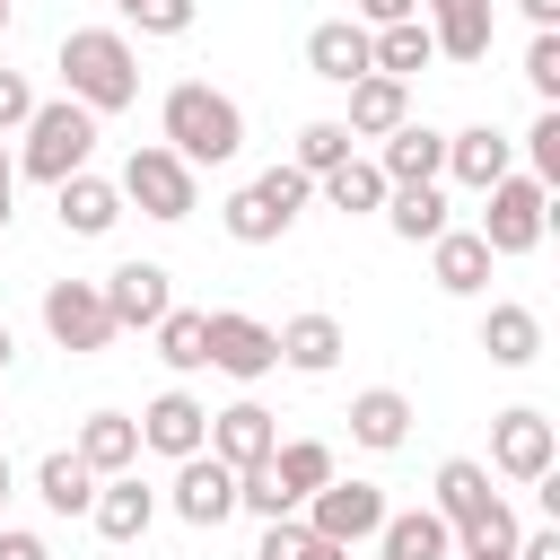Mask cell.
Here are the masks:
<instances>
[{
  "label": "cell",
  "mask_w": 560,
  "mask_h": 560,
  "mask_svg": "<svg viewBox=\"0 0 560 560\" xmlns=\"http://www.w3.org/2000/svg\"><path fill=\"white\" fill-rule=\"evenodd\" d=\"M158 140L201 175V166H228L236 149H245V105L228 96V88H210V79H175L166 96H158Z\"/></svg>",
  "instance_id": "6da1fadb"
},
{
  "label": "cell",
  "mask_w": 560,
  "mask_h": 560,
  "mask_svg": "<svg viewBox=\"0 0 560 560\" xmlns=\"http://www.w3.org/2000/svg\"><path fill=\"white\" fill-rule=\"evenodd\" d=\"M52 70H61V96H70V105H88L96 122H105V114H122V105L140 96V52H131V35H122V26H70V35H61V52H52Z\"/></svg>",
  "instance_id": "7a4b0ae2"
},
{
  "label": "cell",
  "mask_w": 560,
  "mask_h": 560,
  "mask_svg": "<svg viewBox=\"0 0 560 560\" xmlns=\"http://www.w3.org/2000/svg\"><path fill=\"white\" fill-rule=\"evenodd\" d=\"M88 158H96V114L70 105V96H44V105L26 114L18 175H35V184H70V175H88Z\"/></svg>",
  "instance_id": "3957f363"
},
{
  "label": "cell",
  "mask_w": 560,
  "mask_h": 560,
  "mask_svg": "<svg viewBox=\"0 0 560 560\" xmlns=\"http://www.w3.org/2000/svg\"><path fill=\"white\" fill-rule=\"evenodd\" d=\"M114 192H122V210H140V219H158V228H184V219L201 210V175H192L166 140H140V149L122 158Z\"/></svg>",
  "instance_id": "277c9868"
},
{
  "label": "cell",
  "mask_w": 560,
  "mask_h": 560,
  "mask_svg": "<svg viewBox=\"0 0 560 560\" xmlns=\"http://www.w3.org/2000/svg\"><path fill=\"white\" fill-rule=\"evenodd\" d=\"M315 201V184L298 175V166H262L254 184H236L228 192V210H219V228L236 236V245H280L289 228H298V210Z\"/></svg>",
  "instance_id": "5b68a950"
},
{
  "label": "cell",
  "mask_w": 560,
  "mask_h": 560,
  "mask_svg": "<svg viewBox=\"0 0 560 560\" xmlns=\"http://www.w3.org/2000/svg\"><path fill=\"white\" fill-rule=\"evenodd\" d=\"M490 210H481V245H490V262H516V254H534L542 245V228H551V192L534 184V175H499L490 192H481Z\"/></svg>",
  "instance_id": "8992f818"
},
{
  "label": "cell",
  "mask_w": 560,
  "mask_h": 560,
  "mask_svg": "<svg viewBox=\"0 0 560 560\" xmlns=\"http://www.w3.org/2000/svg\"><path fill=\"white\" fill-rule=\"evenodd\" d=\"M298 516H306V534H315V542L359 551V542H376V525H385V490H376V481H359V472H350V481L332 472V481H324Z\"/></svg>",
  "instance_id": "52a82bcc"
},
{
  "label": "cell",
  "mask_w": 560,
  "mask_h": 560,
  "mask_svg": "<svg viewBox=\"0 0 560 560\" xmlns=\"http://www.w3.org/2000/svg\"><path fill=\"white\" fill-rule=\"evenodd\" d=\"M44 332H52L70 359H96V350H114L105 289H96V280H44Z\"/></svg>",
  "instance_id": "ba28073f"
},
{
  "label": "cell",
  "mask_w": 560,
  "mask_h": 560,
  "mask_svg": "<svg viewBox=\"0 0 560 560\" xmlns=\"http://www.w3.org/2000/svg\"><path fill=\"white\" fill-rule=\"evenodd\" d=\"M551 464H560V429H551V411L516 402V411L490 420V472H499V481H542Z\"/></svg>",
  "instance_id": "9c48e42d"
},
{
  "label": "cell",
  "mask_w": 560,
  "mask_h": 560,
  "mask_svg": "<svg viewBox=\"0 0 560 560\" xmlns=\"http://www.w3.org/2000/svg\"><path fill=\"white\" fill-rule=\"evenodd\" d=\"M210 368H219V376H236V385H262V376L280 368L271 324H262V315H245V306H210Z\"/></svg>",
  "instance_id": "30bf717a"
},
{
  "label": "cell",
  "mask_w": 560,
  "mask_h": 560,
  "mask_svg": "<svg viewBox=\"0 0 560 560\" xmlns=\"http://www.w3.org/2000/svg\"><path fill=\"white\" fill-rule=\"evenodd\" d=\"M96 289H105V315H114V332H149V324L175 306V271H166V262H140V254H131V262H114Z\"/></svg>",
  "instance_id": "8fae6325"
},
{
  "label": "cell",
  "mask_w": 560,
  "mask_h": 560,
  "mask_svg": "<svg viewBox=\"0 0 560 560\" xmlns=\"http://www.w3.org/2000/svg\"><path fill=\"white\" fill-rule=\"evenodd\" d=\"M158 499H166V508H175L184 525H201V534H219V525L236 516V472H228L219 455H184V464H175V481H166Z\"/></svg>",
  "instance_id": "7c38bea8"
},
{
  "label": "cell",
  "mask_w": 560,
  "mask_h": 560,
  "mask_svg": "<svg viewBox=\"0 0 560 560\" xmlns=\"http://www.w3.org/2000/svg\"><path fill=\"white\" fill-rule=\"evenodd\" d=\"M201 438H210V402H201V394L166 385L158 402H140V455L184 464V455H201Z\"/></svg>",
  "instance_id": "4fadbf2b"
},
{
  "label": "cell",
  "mask_w": 560,
  "mask_h": 560,
  "mask_svg": "<svg viewBox=\"0 0 560 560\" xmlns=\"http://www.w3.org/2000/svg\"><path fill=\"white\" fill-rule=\"evenodd\" d=\"M271 446H280V420H271L254 394H236L228 411H210V438H201V455H219L228 472H254V464H271Z\"/></svg>",
  "instance_id": "5bb4252c"
},
{
  "label": "cell",
  "mask_w": 560,
  "mask_h": 560,
  "mask_svg": "<svg viewBox=\"0 0 560 560\" xmlns=\"http://www.w3.org/2000/svg\"><path fill=\"white\" fill-rule=\"evenodd\" d=\"M376 175H385L394 192L438 184V175H446V131H438V122H394V131L376 140Z\"/></svg>",
  "instance_id": "9a60e30c"
},
{
  "label": "cell",
  "mask_w": 560,
  "mask_h": 560,
  "mask_svg": "<svg viewBox=\"0 0 560 560\" xmlns=\"http://www.w3.org/2000/svg\"><path fill=\"white\" fill-rule=\"evenodd\" d=\"M446 175L464 192H490L499 175H516V140L499 122H464V131H446Z\"/></svg>",
  "instance_id": "2e32d148"
},
{
  "label": "cell",
  "mask_w": 560,
  "mask_h": 560,
  "mask_svg": "<svg viewBox=\"0 0 560 560\" xmlns=\"http://www.w3.org/2000/svg\"><path fill=\"white\" fill-rule=\"evenodd\" d=\"M271 341H280V368H298V376H332V368H341V350H350L341 315H324V306H306V315L271 324Z\"/></svg>",
  "instance_id": "e0dca14e"
},
{
  "label": "cell",
  "mask_w": 560,
  "mask_h": 560,
  "mask_svg": "<svg viewBox=\"0 0 560 560\" xmlns=\"http://www.w3.org/2000/svg\"><path fill=\"white\" fill-rule=\"evenodd\" d=\"M306 70H315L324 88H350V79H368V70H376V52H368V26H359V18H324V26H306Z\"/></svg>",
  "instance_id": "ac0fdd59"
},
{
  "label": "cell",
  "mask_w": 560,
  "mask_h": 560,
  "mask_svg": "<svg viewBox=\"0 0 560 560\" xmlns=\"http://www.w3.org/2000/svg\"><path fill=\"white\" fill-rule=\"evenodd\" d=\"M70 455H79L96 481L140 472V420H131V411H88V420H79V438H70Z\"/></svg>",
  "instance_id": "d6986e66"
},
{
  "label": "cell",
  "mask_w": 560,
  "mask_h": 560,
  "mask_svg": "<svg viewBox=\"0 0 560 560\" xmlns=\"http://www.w3.org/2000/svg\"><path fill=\"white\" fill-rule=\"evenodd\" d=\"M158 490L140 481V472H114V481H96V508H88V525L105 534V542H140L149 525H158Z\"/></svg>",
  "instance_id": "ffe728a7"
},
{
  "label": "cell",
  "mask_w": 560,
  "mask_h": 560,
  "mask_svg": "<svg viewBox=\"0 0 560 560\" xmlns=\"http://www.w3.org/2000/svg\"><path fill=\"white\" fill-rule=\"evenodd\" d=\"M481 350H490V368H534L542 359V315L525 298H490L481 306Z\"/></svg>",
  "instance_id": "44dd1931"
},
{
  "label": "cell",
  "mask_w": 560,
  "mask_h": 560,
  "mask_svg": "<svg viewBox=\"0 0 560 560\" xmlns=\"http://www.w3.org/2000/svg\"><path fill=\"white\" fill-rule=\"evenodd\" d=\"M490 464H472V455H446L438 464V481H429V508L446 516V534H464V525H481L490 516Z\"/></svg>",
  "instance_id": "7402d4cb"
},
{
  "label": "cell",
  "mask_w": 560,
  "mask_h": 560,
  "mask_svg": "<svg viewBox=\"0 0 560 560\" xmlns=\"http://www.w3.org/2000/svg\"><path fill=\"white\" fill-rule=\"evenodd\" d=\"M341 96H350V114H341V131H350V140H385L394 122H411V88H402V79H385V70L350 79Z\"/></svg>",
  "instance_id": "603a6c76"
},
{
  "label": "cell",
  "mask_w": 560,
  "mask_h": 560,
  "mask_svg": "<svg viewBox=\"0 0 560 560\" xmlns=\"http://www.w3.org/2000/svg\"><path fill=\"white\" fill-rule=\"evenodd\" d=\"M402 438H411V394H402V385H368V394H350V446L394 455Z\"/></svg>",
  "instance_id": "cb8c5ba5"
},
{
  "label": "cell",
  "mask_w": 560,
  "mask_h": 560,
  "mask_svg": "<svg viewBox=\"0 0 560 560\" xmlns=\"http://www.w3.org/2000/svg\"><path fill=\"white\" fill-rule=\"evenodd\" d=\"M376 560H455V534L438 508H385L376 525Z\"/></svg>",
  "instance_id": "d4e9b609"
},
{
  "label": "cell",
  "mask_w": 560,
  "mask_h": 560,
  "mask_svg": "<svg viewBox=\"0 0 560 560\" xmlns=\"http://www.w3.org/2000/svg\"><path fill=\"white\" fill-rule=\"evenodd\" d=\"M52 219L70 228V236H114V219H122V192L88 166V175H70V184H52Z\"/></svg>",
  "instance_id": "484cf974"
},
{
  "label": "cell",
  "mask_w": 560,
  "mask_h": 560,
  "mask_svg": "<svg viewBox=\"0 0 560 560\" xmlns=\"http://www.w3.org/2000/svg\"><path fill=\"white\" fill-rule=\"evenodd\" d=\"M429 280H438L446 298H481V289H490V245H481L472 228H446V236L429 245Z\"/></svg>",
  "instance_id": "4316f807"
},
{
  "label": "cell",
  "mask_w": 560,
  "mask_h": 560,
  "mask_svg": "<svg viewBox=\"0 0 560 560\" xmlns=\"http://www.w3.org/2000/svg\"><path fill=\"white\" fill-rule=\"evenodd\" d=\"M332 472H341V464H332V446H324V438H280V446H271V481H280V499H289V508H306Z\"/></svg>",
  "instance_id": "83f0119b"
},
{
  "label": "cell",
  "mask_w": 560,
  "mask_h": 560,
  "mask_svg": "<svg viewBox=\"0 0 560 560\" xmlns=\"http://www.w3.org/2000/svg\"><path fill=\"white\" fill-rule=\"evenodd\" d=\"M490 26H499L490 0H464V9H438L429 18V44H438V61H464L472 70V61H490Z\"/></svg>",
  "instance_id": "f1b7e54d"
},
{
  "label": "cell",
  "mask_w": 560,
  "mask_h": 560,
  "mask_svg": "<svg viewBox=\"0 0 560 560\" xmlns=\"http://www.w3.org/2000/svg\"><path fill=\"white\" fill-rule=\"evenodd\" d=\"M149 332H158V359H166L175 376H201V368H210V315H201V306H166Z\"/></svg>",
  "instance_id": "f546056e"
},
{
  "label": "cell",
  "mask_w": 560,
  "mask_h": 560,
  "mask_svg": "<svg viewBox=\"0 0 560 560\" xmlns=\"http://www.w3.org/2000/svg\"><path fill=\"white\" fill-rule=\"evenodd\" d=\"M35 499H44L52 516H88V508H96V472H88L70 446H52V455L35 464Z\"/></svg>",
  "instance_id": "4dcf8cb0"
},
{
  "label": "cell",
  "mask_w": 560,
  "mask_h": 560,
  "mask_svg": "<svg viewBox=\"0 0 560 560\" xmlns=\"http://www.w3.org/2000/svg\"><path fill=\"white\" fill-rule=\"evenodd\" d=\"M385 228H394L402 245H438L455 219H446V192H438V184H411V192H385Z\"/></svg>",
  "instance_id": "1f68e13d"
},
{
  "label": "cell",
  "mask_w": 560,
  "mask_h": 560,
  "mask_svg": "<svg viewBox=\"0 0 560 560\" xmlns=\"http://www.w3.org/2000/svg\"><path fill=\"white\" fill-rule=\"evenodd\" d=\"M368 52H376V70H385V79H402V88H411V70H429V61H438V44H429V18L376 26V35H368Z\"/></svg>",
  "instance_id": "d6a6232c"
},
{
  "label": "cell",
  "mask_w": 560,
  "mask_h": 560,
  "mask_svg": "<svg viewBox=\"0 0 560 560\" xmlns=\"http://www.w3.org/2000/svg\"><path fill=\"white\" fill-rule=\"evenodd\" d=\"M341 158H359V140L341 131V114H315V122H298V149H289V166H298L306 184H324Z\"/></svg>",
  "instance_id": "836d02e7"
},
{
  "label": "cell",
  "mask_w": 560,
  "mask_h": 560,
  "mask_svg": "<svg viewBox=\"0 0 560 560\" xmlns=\"http://www.w3.org/2000/svg\"><path fill=\"white\" fill-rule=\"evenodd\" d=\"M315 192H324V201H332L341 219H368V210H385V192H394V184L376 175V158H341V166H332V175H324Z\"/></svg>",
  "instance_id": "e575fe53"
},
{
  "label": "cell",
  "mask_w": 560,
  "mask_h": 560,
  "mask_svg": "<svg viewBox=\"0 0 560 560\" xmlns=\"http://www.w3.org/2000/svg\"><path fill=\"white\" fill-rule=\"evenodd\" d=\"M516 534H525V525H516V508H508V499H490V516H481V525H464V534H455V551H464V560H499V551H516Z\"/></svg>",
  "instance_id": "d590c367"
},
{
  "label": "cell",
  "mask_w": 560,
  "mask_h": 560,
  "mask_svg": "<svg viewBox=\"0 0 560 560\" xmlns=\"http://www.w3.org/2000/svg\"><path fill=\"white\" fill-rule=\"evenodd\" d=\"M525 175H534L542 192L560 184V105H542V114H534V131H525Z\"/></svg>",
  "instance_id": "8d00e7d4"
},
{
  "label": "cell",
  "mask_w": 560,
  "mask_h": 560,
  "mask_svg": "<svg viewBox=\"0 0 560 560\" xmlns=\"http://www.w3.org/2000/svg\"><path fill=\"white\" fill-rule=\"evenodd\" d=\"M140 35H192V18H201V0H131L122 9Z\"/></svg>",
  "instance_id": "74e56055"
},
{
  "label": "cell",
  "mask_w": 560,
  "mask_h": 560,
  "mask_svg": "<svg viewBox=\"0 0 560 560\" xmlns=\"http://www.w3.org/2000/svg\"><path fill=\"white\" fill-rule=\"evenodd\" d=\"M525 88H534V96H542V105H560V26H551V35H534V44H525Z\"/></svg>",
  "instance_id": "f35d334b"
},
{
  "label": "cell",
  "mask_w": 560,
  "mask_h": 560,
  "mask_svg": "<svg viewBox=\"0 0 560 560\" xmlns=\"http://www.w3.org/2000/svg\"><path fill=\"white\" fill-rule=\"evenodd\" d=\"M306 551H315L306 516H271V525H262V542H254V560H306Z\"/></svg>",
  "instance_id": "ab89813d"
},
{
  "label": "cell",
  "mask_w": 560,
  "mask_h": 560,
  "mask_svg": "<svg viewBox=\"0 0 560 560\" xmlns=\"http://www.w3.org/2000/svg\"><path fill=\"white\" fill-rule=\"evenodd\" d=\"M44 96L26 88V70H0V131H26V114H35Z\"/></svg>",
  "instance_id": "60d3db41"
},
{
  "label": "cell",
  "mask_w": 560,
  "mask_h": 560,
  "mask_svg": "<svg viewBox=\"0 0 560 560\" xmlns=\"http://www.w3.org/2000/svg\"><path fill=\"white\" fill-rule=\"evenodd\" d=\"M0 560H52V542L35 525H0Z\"/></svg>",
  "instance_id": "b9f144b4"
},
{
  "label": "cell",
  "mask_w": 560,
  "mask_h": 560,
  "mask_svg": "<svg viewBox=\"0 0 560 560\" xmlns=\"http://www.w3.org/2000/svg\"><path fill=\"white\" fill-rule=\"evenodd\" d=\"M402 18H420V0H359V26L376 35V26H402Z\"/></svg>",
  "instance_id": "7bdbcfd3"
},
{
  "label": "cell",
  "mask_w": 560,
  "mask_h": 560,
  "mask_svg": "<svg viewBox=\"0 0 560 560\" xmlns=\"http://www.w3.org/2000/svg\"><path fill=\"white\" fill-rule=\"evenodd\" d=\"M516 560H560V525H534V534H516Z\"/></svg>",
  "instance_id": "ee69618b"
},
{
  "label": "cell",
  "mask_w": 560,
  "mask_h": 560,
  "mask_svg": "<svg viewBox=\"0 0 560 560\" xmlns=\"http://www.w3.org/2000/svg\"><path fill=\"white\" fill-rule=\"evenodd\" d=\"M516 9L534 18V35H551V26H560V0H516Z\"/></svg>",
  "instance_id": "f6af8a7d"
},
{
  "label": "cell",
  "mask_w": 560,
  "mask_h": 560,
  "mask_svg": "<svg viewBox=\"0 0 560 560\" xmlns=\"http://www.w3.org/2000/svg\"><path fill=\"white\" fill-rule=\"evenodd\" d=\"M0 192H18V149L0 140Z\"/></svg>",
  "instance_id": "bcb514c9"
},
{
  "label": "cell",
  "mask_w": 560,
  "mask_h": 560,
  "mask_svg": "<svg viewBox=\"0 0 560 560\" xmlns=\"http://www.w3.org/2000/svg\"><path fill=\"white\" fill-rule=\"evenodd\" d=\"M9 490H18V472H9V455H0V525H9Z\"/></svg>",
  "instance_id": "7dc6e473"
},
{
  "label": "cell",
  "mask_w": 560,
  "mask_h": 560,
  "mask_svg": "<svg viewBox=\"0 0 560 560\" xmlns=\"http://www.w3.org/2000/svg\"><path fill=\"white\" fill-rule=\"evenodd\" d=\"M9 359H18V332H9V324H0V376H9Z\"/></svg>",
  "instance_id": "c3c4849f"
},
{
  "label": "cell",
  "mask_w": 560,
  "mask_h": 560,
  "mask_svg": "<svg viewBox=\"0 0 560 560\" xmlns=\"http://www.w3.org/2000/svg\"><path fill=\"white\" fill-rule=\"evenodd\" d=\"M306 560H350V551H341V542H315V551H306Z\"/></svg>",
  "instance_id": "681fc988"
},
{
  "label": "cell",
  "mask_w": 560,
  "mask_h": 560,
  "mask_svg": "<svg viewBox=\"0 0 560 560\" xmlns=\"http://www.w3.org/2000/svg\"><path fill=\"white\" fill-rule=\"evenodd\" d=\"M9 201H18V192H0V236H9V219H18V210H9Z\"/></svg>",
  "instance_id": "f907efd6"
},
{
  "label": "cell",
  "mask_w": 560,
  "mask_h": 560,
  "mask_svg": "<svg viewBox=\"0 0 560 560\" xmlns=\"http://www.w3.org/2000/svg\"><path fill=\"white\" fill-rule=\"evenodd\" d=\"M420 9H429V18H438V9H464V0H420Z\"/></svg>",
  "instance_id": "816d5d0a"
},
{
  "label": "cell",
  "mask_w": 560,
  "mask_h": 560,
  "mask_svg": "<svg viewBox=\"0 0 560 560\" xmlns=\"http://www.w3.org/2000/svg\"><path fill=\"white\" fill-rule=\"evenodd\" d=\"M9 18H18V9H9V0H0V35H9Z\"/></svg>",
  "instance_id": "f5cc1de1"
},
{
  "label": "cell",
  "mask_w": 560,
  "mask_h": 560,
  "mask_svg": "<svg viewBox=\"0 0 560 560\" xmlns=\"http://www.w3.org/2000/svg\"><path fill=\"white\" fill-rule=\"evenodd\" d=\"M114 9H131V0H114Z\"/></svg>",
  "instance_id": "db71d44e"
},
{
  "label": "cell",
  "mask_w": 560,
  "mask_h": 560,
  "mask_svg": "<svg viewBox=\"0 0 560 560\" xmlns=\"http://www.w3.org/2000/svg\"><path fill=\"white\" fill-rule=\"evenodd\" d=\"M9 9H18V0H9Z\"/></svg>",
  "instance_id": "11a10c76"
}]
</instances>
